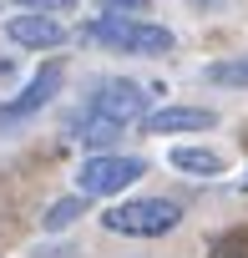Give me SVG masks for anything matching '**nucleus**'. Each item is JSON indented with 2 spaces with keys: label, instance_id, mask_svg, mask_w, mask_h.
I'll return each mask as SVG.
<instances>
[{
  "label": "nucleus",
  "instance_id": "nucleus-11",
  "mask_svg": "<svg viewBox=\"0 0 248 258\" xmlns=\"http://www.w3.org/2000/svg\"><path fill=\"white\" fill-rule=\"evenodd\" d=\"M76 218H86V198H81V192H71V198H56V203L46 208L41 228H46V233H66Z\"/></svg>",
  "mask_w": 248,
  "mask_h": 258
},
{
  "label": "nucleus",
  "instance_id": "nucleus-1",
  "mask_svg": "<svg viewBox=\"0 0 248 258\" xmlns=\"http://www.w3.org/2000/svg\"><path fill=\"white\" fill-rule=\"evenodd\" d=\"M86 41L106 46V51H121V56H167L177 46V36L157 21H142V16H96L86 26Z\"/></svg>",
  "mask_w": 248,
  "mask_h": 258
},
{
  "label": "nucleus",
  "instance_id": "nucleus-4",
  "mask_svg": "<svg viewBox=\"0 0 248 258\" xmlns=\"http://www.w3.org/2000/svg\"><path fill=\"white\" fill-rule=\"evenodd\" d=\"M61 86H66V66L61 61H46L11 101H0V132H16V126H26L51 96H61Z\"/></svg>",
  "mask_w": 248,
  "mask_h": 258
},
{
  "label": "nucleus",
  "instance_id": "nucleus-7",
  "mask_svg": "<svg viewBox=\"0 0 248 258\" xmlns=\"http://www.w3.org/2000/svg\"><path fill=\"white\" fill-rule=\"evenodd\" d=\"M6 36L16 46H26V51H56L66 41V26L56 16H46V11H31V16H11L6 21Z\"/></svg>",
  "mask_w": 248,
  "mask_h": 258
},
{
  "label": "nucleus",
  "instance_id": "nucleus-15",
  "mask_svg": "<svg viewBox=\"0 0 248 258\" xmlns=\"http://www.w3.org/2000/svg\"><path fill=\"white\" fill-rule=\"evenodd\" d=\"M16 6H26V11H61L66 0H16Z\"/></svg>",
  "mask_w": 248,
  "mask_h": 258
},
{
  "label": "nucleus",
  "instance_id": "nucleus-8",
  "mask_svg": "<svg viewBox=\"0 0 248 258\" xmlns=\"http://www.w3.org/2000/svg\"><path fill=\"white\" fill-rule=\"evenodd\" d=\"M121 132H127V126H116V121H106V116H96V111H86V106L66 116V137L81 142V147H91V152H106Z\"/></svg>",
  "mask_w": 248,
  "mask_h": 258
},
{
  "label": "nucleus",
  "instance_id": "nucleus-9",
  "mask_svg": "<svg viewBox=\"0 0 248 258\" xmlns=\"http://www.w3.org/2000/svg\"><path fill=\"white\" fill-rule=\"evenodd\" d=\"M177 172H193V177H223V157L218 152H208V147H172V157H167Z\"/></svg>",
  "mask_w": 248,
  "mask_h": 258
},
{
  "label": "nucleus",
  "instance_id": "nucleus-10",
  "mask_svg": "<svg viewBox=\"0 0 248 258\" xmlns=\"http://www.w3.org/2000/svg\"><path fill=\"white\" fill-rule=\"evenodd\" d=\"M203 81H208V86H233V91H243V86H248V56H223V61L203 66Z\"/></svg>",
  "mask_w": 248,
  "mask_h": 258
},
{
  "label": "nucleus",
  "instance_id": "nucleus-3",
  "mask_svg": "<svg viewBox=\"0 0 248 258\" xmlns=\"http://www.w3.org/2000/svg\"><path fill=\"white\" fill-rule=\"evenodd\" d=\"M137 177H147V162L142 157H116V152H96L81 162L76 172V192L81 198H111L121 187H132Z\"/></svg>",
  "mask_w": 248,
  "mask_h": 258
},
{
  "label": "nucleus",
  "instance_id": "nucleus-5",
  "mask_svg": "<svg viewBox=\"0 0 248 258\" xmlns=\"http://www.w3.org/2000/svg\"><path fill=\"white\" fill-rule=\"evenodd\" d=\"M81 106L96 111V116H106V121H116V126H127V121H137L147 111V91L137 81H127V76H106V81L91 86V96Z\"/></svg>",
  "mask_w": 248,
  "mask_h": 258
},
{
  "label": "nucleus",
  "instance_id": "nucleus-6",
  "mask_svg": "<svg viewBox=\"0 0 248 258\" xmlns=\"http://www.w3.org/2000/svg\"><path fill=\"white\" fill-rule=\"evenodd\" d=\"M218 111L208 106H162V111H142V132L147 137H172V132H213Z\"/></svg>",
  "mask_w": 248,
  "mask_h": 258
},
{
  "label": "nucleus",
  "instance_id": "nucleus-13",
  "mask_svg": "<svg viewBox=\"0 0 248 258\" xmlns=\"http://www.w3.org/2000/svg\"><path fill=\"white\" fill-rule=\"evenodd\" d=\"M213 258H248V238H243V233H228V238L213 248Z\"/></svg>",
  "mask_w": 248,
  "mask_h": 258
},
{
  "label": "nucleus",
  "instance_id": "nucleus-12",
  "mask_svg": "<svg viewBox=\"0 0 248 258\" xmlns=\"http://www.w3.org/2000/svg\"><path fill=\"white\" fill-rule=\"evenodd\" d=\"M106 16H147V0H96Z\"/></svg>",
  "mask_w": 248,
  "mask_h": 258
},
{
  "label": "nucleus",
  "instance_id": "nucleus-14",
  "mask_svg": "<svg viewBox=\"0 0 248 258\" xmlns=\"http://www.w3.org/2000/svg\"><path fill=\"white\" fill-rule=\"evenodd\" d=\"M36 258H76V248H66V243H51V248H41Z\"/></svg>",
  "mask_w": 248,
  "mask_h": 258
},
{
  "label": "nucleus",
  "instance_id": "nucleus-16",
  "mask_svg": "<svg viewBox=\"0 0 248 258\" xmlns=\"http://www.w3.org/2000/svg\"><path fill=\"white\" fill-rule=\"evenodd\" d=\"M188 6H198V11H223V0H188Z\"/></svg>",
  "mask_w": 248,
  "mask_h": 258
},
{
  "label": "nucleus",
  "instance_id": "nucleus-2",
  "mask_svg": "<svg viewBox=\"0 0 248 258\" xmlns=\"http://www.w3.org/2000/svg\"><path fill=\"white\" fill-rule=\"evenodd\" d=\"M177 223H182V208L172 198H132V203H116L101 213V228L121 233V238H162Z\"/></svg>",
  "mask_w": 248,
  "mask_h": 258
}]
</instances>
